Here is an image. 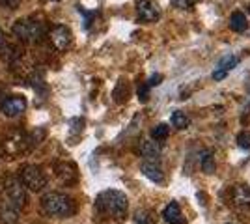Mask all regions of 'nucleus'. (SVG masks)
<instances>
[{"mask_svg": "<svg viewBox=\"0 0 250 224\" xmlns=\"http://www.w3.org/2000/svg\"><path fill=\"white\" fill-rule=\"evenodd\" d=\"M127 207H129L127 196L122 191H116V189L99 192V196L95 198V209L101 215L112 217V219H118V221L127 215Z\"/></svg>", "mask_w": 250, "mask_h": 224, "instance_id": "obj_1", "label": "nucleus"}, {"mask_svg": "<svg viewBox=\"0 0 250 224\" xmlns=\"http://www.w3.org/2000/svg\"><path fill=\"white\" fill-rule=\"evenodd\" d=\"M42 209L51 217L63 219L75 213V204L63 192H45L42 196Z\"/></svg>", "mask_w": 250, "mask_h": 224, "instance_id": "obj_2", "label": "nucleus"}, {"mask_svg": "<svg viewBox=\"0 0 250 224\" xmlns=\"http://www.w3.org/2000/svg\"><path fill=\"white\" fill-rule=\"evenodd\" d=\"M11 32L15 34L21 41L34 45V43L42 41L45 30H43L42 22L34 21V19H19L11 26Z\"/></svg>", "mask_w": 250, "mask_h": 224, "instance_id": "obj_3", "label": "nucleus"}, {"mask_svg": "<svg viewBox=\"0 0 250 224\" xmlns=\"http://www.w3.org/2000/svg\"><path fill=\"white\" fill-rule=\"evenodd\" d=\"M21 183L24 185V189H28L32 192H40L47 185V176L45 172L36 166V164H26L21 168V176H19Z\"/></svg>", "mask_w": 250, "mask_h": 224, "instance_id": "obj_4", "label": "nucleus"}, {"mask_svg": "<svg viewBox=\"0 0 250 224\" xmlns=\"http://www.w3.org/2000/svg\"><path fill=\"white\" fill-rule=\"evenodd\" d=\"M4 192H6V200L13 205V207H17V209H21L24 202H26V189H24V185L21 183L19 178H15V176H8L6 178V182H4Z\"/></svg>", "mask_w": 250, "mask_h": 224, "instance_id": "obj_5", "label": "nucleus"}, {"mask_svg": "<svg viewBox=\"0 0 250 224\" xmlns=\"http://www.w3.org/2000/svg\"><path fill=\"white\" fill-rule=\"evenodd\" d=\"M136 13L142 22H155L161 19V8L155 0H136Z\"/></svg>", "mask_w": 250, "mask_h": 224, "instance_id": "obj_6", "label": "nucleus"}, {"mask_svg": "<svg viewBox=\"0 0 250 224\" xmlns=\"http://www.w3.org/2000/svg\"><path fill=\"white\" fill-rule=\"evenodd\" d=\"M51 41L54 45V49L65 51L73 41V34L65 24H56V26H52L51 30Z\"/></svg>", "mask_w": 250, "mask_h": 224, "instance_id": "obj_7", "label": "nucleus"}, {"mask_svg": "<svg viewBox=\"0 0 250 224\" xmlns=\"http://www.w3.org/2000/svg\"><path fill=\"white\" fill-rule=\"evenodd\" d=\"M26 107H28V103L22 96H10L2 103V112L8 118H17L21 116L22 112H26Z\"/></svg>", "mask_w": 250, "mask_h": 224, "instance_id": "obj_8", "label": "nucleus"}, {"mask_svg": "<svg viewBox=\"0 0 250 224\" xmlns=\"http://www.w3.org/2000/svg\"><path fill=\"white\" fill-rule=\"evenodd\" d=\"M142 174L146 176L147 180H151L153 183H163L165 182V172L161 168L159 161H144L140 166Z\"/></svg>", "mask_w": 250, "mask_h": 224, "instance_id": "obj_9", "label": "nucleus"}, {"mask_svg": "<svg viewBox=\"0 0 250 224\" xmlns=\"http://www.w3.org/2000/svg\"><path fill=\"white\" fill-rule=\"evenodd\" d=\"M231 200L239 207H250V187L249 185H235L231 189Z\"/></svg>", "mask_w": 250, "mask_h": 224, "instance_id": "obj_10", "label": "nucleus"}, {"mask_svg": "<svg viewBox=\"0 0 250 224\" xmlns=\"http://www.w3.org/2000/svg\"><path fill=\"white\" fill-rule=\"evenodd\" d=\"M163 219L168 224H185V217H183V213H181V209H179V205L176 202H170L163 209Z\"/></svg>", "mask_w": 250, "mask_h": 224, "instance_id": "obj_11", "label": "nucleus"}, {"mask_svg": "<svg viewBox=\"0 0 250 224\" xmlns=\"http://www.w3.org/2000/svg\"><path fill=\"white\" fill-rule=\"evenodd\" d=\"M140 155L144 157V161H159L161 157V148L155 140H142L140 144Z\"/></svg>", "mask_w": 250, "mask_h": 224, "instance_id": "obj_12", "label": "nucleus"}, {"mask_svg": "<svg viewBox=\"0 0 250 224\" xmlns=\"http://www.w3.org/2000/svg\"><path fill=\"white\" fill-rule=\"evenodd\" d=\"M17 217H19V209H17V207H13L8 200L0 204V219H2L4 223L6 224L17 223Z\"/></svg>", "mask_w": 250, "mask_h": 224, "instance_id": "obj_13", "label": "nucleus"}, {"mask_svg": "<svg viewBox=\"0 0 250 224\" xmlns=\"http://www.w3.org/2000/svg\"><path fill=\"white\" fill-rule=\"evenodd\" d=\"M200 168L206 174H215L217 166H215V155H213L211 149H206V151L200 153Z\"/></svg>", "mask_w": 250, "mask_h": 224, "instance_id": "obj_14", "label": "nucleus"}, {"mask_svg": "<svg viewBox=\"0 0 250 224\" xmlns=\"http://www.w3.org/2000/svg\"><path fill=\"white\" fill-rule=\"evenodd\" d=\"M247 26H249V22H247L245 13H243V11H233L231 17H229V28H231L233 32H245Z\"/></svg>", "mask_w": 250, "mask_h": 224, "instance_id": "obj_15", "label": "nucleus"}, {"mask_svg": "<svg viewBox=\"0 0 250 224\" xmlns=\"http://www.w3.org/2000/svg\"><path fill=\"white\" fill-rule=\"evenodd\" d=\"M239 65V58L235 56V54H226V56H222L219 60V65H217V69L220 71H224V73H229L231 69H235Z\"/></svg>", "mask_w": 250, "mask_h": 224, "instance_id": "obj_16", "label": "nucleus"}, {"mask_svg": "<svg viewBox=\"0 0 250 224\" xmlns=\"http://www.w3.org/2000/svg\"><path fill=\"white\" fill-rule=\"evenodd\" d=\"M170 123L174 125L176 129H187L188 123H190V118L185 114V112H181V110H176L172 118H170Z\"/></svg>", "mask_w": 250, "mask_h": 224, "instance_id": "obj_17", "label": "nucleus"}, {"mask_svg": "<svg viewBox=\"0 0 250 224\" xmlns=\"http://www.w3.org/2000/svg\"><path fill=\"white\" fill-rule=\"evenodd\" d=\"M133 219H135L136 224H155V215L149 209H138V211H135Z\"/></svg>", "mask_w": 250, "mask_h": 224, "instance_id": "obj_18", "label": "nucleus"}, {"mask_svg": "<svg viewBox=\"0 0 250 224\" xmlns=\"http://www.w3.org/2000/svg\"><path fill=\"white\" fill-rule=\"evenodd\" d=\"M168 135H170V127H168L167 123H159V125H155V127L151 129V139L155 140V142L167 140Z\"/></svg>", "mask_w": 250, "mask_h": 224, "instance_id": "obj_19", "label": "nucleus"}, {"mask_svg": "<svg viewBox=\"0 0 250 224\" xmlns=\"http://www.w3.org/2000/svg\"><path fill=\"white\" fill-rule=\"evenodd\" d=\"M127 97H129V88H127V82L120 81V84L116 86V90H114L116 103H124V101H127Z\"/></svg>", "mask_w": 250, "mask_h": 224, "instance_id": "obj_20", "label": "nucleus"}, {"mask_svg": "<svg viewBox=\"0 0 250 224\" xmlns=\"http://www.w3.org/2000/svg\"><path fill=\"white\" fill-rule=\"evenodd\" d=\"M237 146L243 149H250V131H241L237 135Z\"/></svg>", "mask_w": 250, "mask_h": 224, "instance_id": "obj_21", "label": "nucleus"}, {"mask_svg": "<svg viewBox=\"0 0 250 224\" xmlns=\"http://www.w3.org/2000/svg\"><path fill=\"white\" fill-rule=\"evenodd\" d=\"M138 99L142 101V103H146L147 99H149V86H147V82H144V84L138 86Z\"/></svg>", "mask_w": 250, "mask_h": 224, "instance_id": "obj_22", "label": "nucleus"}, {"mask_svg": "<svg viewBox=\"0 0 250 224\" xmlns=\"http://www.w3.org/2000/svg\"><path fill=\"white\" fill-rule=\"evenodd\" d=\"M174 6L177 10H190L192 8V0H174Z\"/></svg>", "mask_w": 250, "mask_h": 224, "instance_id": "obj_23", "label": "nucleus"}, {"mask_svg": "<svg viewBox=\"0 0 250 224\" xmlns=\"http://www.w3.org/2000/svg\"><path fill=\"white\" fill-rule=\"evenodd\" d=\"M19 4H21V0H0V6L10 8V10H15Z\"/></svg>", "mask_w": 250, "mask_h": 224, "instance_id": "obj_24", "label": "nucleus"}, {"mask_svg": "<svg viewBox=\"0 0 250 224\" xmlns=\"http://www.w3.org/2000/svg\"><path fill=\"white\" fill-rule=\"evenodd\" d=\"M161 82H163V75L157 73V75H153V77H149V81H147V86H149V88H153V86H159Z\"/></svg>", "mask_w": 250, "mask_h": 224, "instance_id": "obj_25", "label": "nucleus"}, {"mask_svg": "<svg viewBox=\"0 0 250 224\" xmlns=\"http://www.w3.org/2000/svg\"><path fill=\"white\" fill-rule=\"evenodd\" d=\"M226 75L228 73H224V71H220V69H215V71H213V81H222V79H226Z\"/></svg>", "mask_w": 250, "mask_h": 224, "instance_id": "obj_26", "label": "nucleus"}, {"mask_svg": "<svg viewBox=\"0 0 250 224\" xmlns=\"http://www.w3.org/2000/svg\"><path fill=\"white\" fill-rule=\"evenodd\" d=\"M4 41H6V38H4V32H2V28H0V47L4 45Z\"/></svg>", "mask_w": 250, "mask_h": 224, "instance_id": "obj_27", "label": "nucleus"}, {"mask_svg": "<svg viewBox=\"0 0 250 224\" xmlns=\"http://www.w3.org/2000/svg\"><path fill=\"white\" fill-rule=\"evenodd\" d=\"M226 224H231V223H226Z\"/></svg>", "mask_w": 250, "mask_h": 224, "instance_id": "obj_28", "label": "nucleus"}, {"mask_svg": "<svg viewBox=\"0 0 250 224\" xmlns=\"http://www.w3.org/2000/svg\"><path fill=\"white\" fill-rule=\"evenodd\" d=\"M249 10H250V6H249Z\"/></svg>", "mask_w": 250, "mask_h": 224, "instance_id": "obj_29", "label": "nucleus"}]
</instances>
